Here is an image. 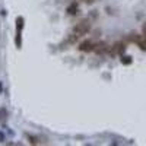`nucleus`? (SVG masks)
I'll return each mask as SVG.
<instances>
[{"label":"nucleus","mask_w":146,"mask_h":146,"mask_svg":"<svg viewBox=\"0 0 146 146\" xmlns=\"http://www.w3.org/2000/svg\"><path fill=\"white\" fill-rule=\"evenodd\" d=\"M131 40H133V42H135L140 48V50L146 51V36L145 35H136V34H133L131 35Z\"/></svg>","instance_id":"2"},{"label":"nucleus","mask_w":146,"mask_h":146,"mask_svg":"<svg viewBox=\"0 0 146 146\" xmlns=\"http://www.w3.org/2000/svg\"><path fill=\"white\" fill-rule=\"evenodd\" d=\"M76 10H78V5H76V3H73V5L69 6V9H67V12H69L70 15H75V13H76Z\"/></svg>","instance_id":"7"},{"label":"nucleus","mask_w":146,"mask_h":146,"mask_svg":"<svg viewBox=\"0 0 146 146\" xmlns=\"http://www.w3.org/2000/svg\"><path fill=\"white\" fill-rule=\"evenodd\" d=\"M89 29H91V25H89L86 21H83V22L78 23V25L75 27V29H73V35H76L78 38H80V36L86 35L89 32Z\"/></svg>","instance_id":"1"},{"label":"nucleus","mask_w":146,"mask_h":146,"mask_svg":"<svg viewBox=\"0 0 146 146\" xmlns=\"http://www.w3.org/2000/svg\"><path fill=\"white\" fill-rule=\"evenodd\" d=\"M124 44L123 42H117L115 45H114V48H113V54H123V51H124Z\"/></svg>","instance_id":"4"},{"label":"nucleus","mask_w":146,"mask_h":146,"mask_svg":"<svg viewBox=\"0 0 146 146\" xmlns=\"http://www.w3.org/2000/svg\"><path fill=\"white\" fill-rule=\"evenodd\" d=\"M95 51L96 53H104V51H107V45L105 44H95Z\"/></svg>","instance_id":"6"},{"label":"nucleus","mask_w":146,"mask_h":146,"mask_svg":"<svg viewBox=\"0 0 146 146\" xmlns=\"http://www.w3.org/2000/svg\"><path fill=\"white\" fill-rule=\"evenodd\" d=\"M143 35H145V36H146V25H145V27H143Z\"/></svg>","instance_id":"10"},{"label":"nucleus","mask_w":146,"mask_h":146,"mask_svg":"<svg viewBox=\"0 0 146 146\" xmlns=\"http://www.w3.org/2000/svg\"><path fill=\"white\" fill-rule=\"evenodd\" d=\"M22 28H23V18H16V34H21V31H22Z\"/></svg>","instance_id":"5"},{"label":"nucleus","mask_w":146,"mask_h":146,"mask_svg":"<svg viewBox=\"0 0 146 146\" xmlns=\"http://www.w3.org/2000/svg\"><path fill=\"white\" fill-rule=\"evenodd\" d=\"M79 50L80 51H85V53H89V51H94L95 50V44L92 41H83L80 45H79Z\"/></svg>","instance_id":"3"},{"label":"nucleus","mask_w":146,"mask_h":146,"mask_svg":"<svg viewBox=\"0 0 146 146\" xmlns=\"http://www.w3.org/2000/svg\"><path fill=\"white\" fill-rule=\"evenodd\" d=\"M121 63H123V64H130V63H131V57L123 56V58H121Z\"/></svg>","instance_id":"8"},{"label":"nucleus","mask_w":146,"mask_h":146,"mask_svg":"<svg viewBox=\"0 0 146 146\" xmlns=\"http://www.w3.org/2000/svg\"><path fill=\"white\" fill-rule=\"evenodd\" d=\"M86 3H94V2H96V0H85Z\"/></svg>","instance_id":"9"}]
</instances>
